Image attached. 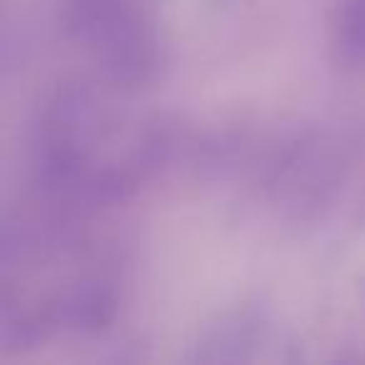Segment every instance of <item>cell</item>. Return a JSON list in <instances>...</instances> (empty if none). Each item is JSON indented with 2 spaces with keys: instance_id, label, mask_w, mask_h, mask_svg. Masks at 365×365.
Wrapping results in <instances>:
<instances>
[{
  "instance_id": "cell-1",
  "label": "cell",
  "mask_w": 365,
  "mask_h": 365,
  "mask_svg": "<svg viewBox=\"0 0 365 365\" xmlns=\"http://www.w3.org/2000/svg\"><path fill=\"white\" fill-rule=\"evenodd\" d=\"M343 43L353 58H365V0H353L345 11Z\"/></svg>"
}]
</instances>
